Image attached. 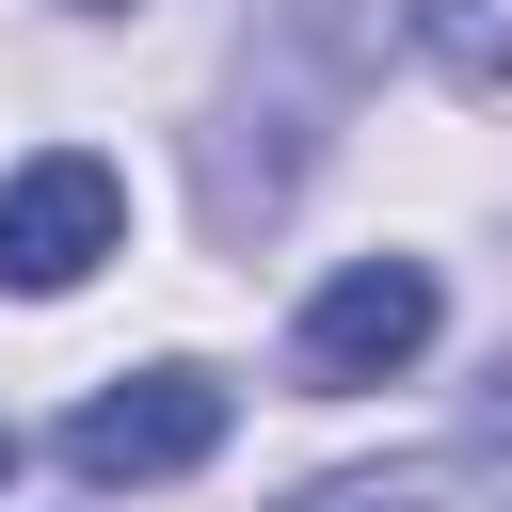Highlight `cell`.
I'll use <instances>...</instances> for the list:
<instances>
[{
  "mask_svg": "<svg viewBox=\"0 0 512 512\" xmlns=\"http://www.w3.org/2000/svg\"><path fill=\"white\" fill-rule=\"evenodd\" d=\"M224 416H240V384L192 368V352H160V368H128V384H96V400L64 416V464H80V480H192V464L224 448Z\"/></svg>",
  "mask_w": 512,
  "mask_h": 512,
  "instance_id": "1",
  "label": "cell"
},
{
  "mask_svg": "<svg viewBox=\"0 0 512 512\" xmlns=\"http://www.w3.org/2000/svg\"><path fill=\"white\" fill-rule=\"evenodd\" d=\"M112 240H128V176H112L96 144H48V160H16V176H0V288H16V304L80 288Z\"/></svg>",
  "mask_w": 512,
  "mask_h": 512,
  "instance_id": "2",
  "label": "cell"
},
{
  "mask_svg": "<svg viewBox=\"0 0 512 512\" xmlns=\"http://www.w3.org/2000/svg\"><path fill=\"white\" fill-rule=\"evenodd\" d=\"M432 320H448V288H432V256H352L320 304H304V384L320 400H352V384H384V368H416L432 352Z\"/></svg>",
  "mask_w": 512,
  "mask_h": 512,
  "instance_id": "3",
  "label": "cell"
},
{
  "mask_svg": "<svg viewBox=\"0 0 512 512\" xmlns=\"http://www.w3.org/2000/svg\"><path fill=\"white\" fill-rule=\"evenodd\" d=\"M288 512H480V464L416 448V464H352V480H304Z\"/></svg>",
  "mask_w": 512,
  "mask_h": 512,
  "instance_id": "4",
  "label": "cell"
},
{
  "mask_svg": "<svg viewBox=\"0 0 512 512\" xmlns=\"http://www.w3.org/2000/svg\"><path fill=\"white\" fill-rule=\"evenodd\" d=\"M416 48H432L464 96H512V0H416Z\"/></svg>",
  "mask_w": 512,
  "mask_h": 512,
  "instance_id": "5",
  "label": "cell"
},
{
  "mask_svg": "<svg viewBox=\"0 0 512 512\" xmlns=\"http://www.w3.org/2000/svg\"><path fill=\"white\" fill-rule=\"evenodd\" d=\"M480 432H496V448H512V352H496V384H480Z\"/></svg>",
  "mask_w": 512,
  "mask_h": 512,
  "instance_id": "6",
  "label": "cell"
},
{
  "mask_svg": "<svg viewBox=\"0 0 512 512\" xmlns=\"http://www.w3.org/2000/svg\"><path fill=\"white\" fill-rule=\"evenodd\" d=\"M64 16H128V0H64Z\"/></svg>",
  "mask_w": 512,
  "mask_h": 512,
  "instance_id": "7",
  "label": "cell"
},
{
  "mask_svg": "<svg viewBox=\"0 0 512 512\" xmlns=\"http://www.w3.org/2000/svg\"><path fill=\"white\" fill-rule=\"evenodd\" d=\"M0 480H16V432H0Z\"/></svg>",
  "mask_w": 512,
  "mask_h": 512,
  "instance_id": "8",
  "label": "cell"
}]
</instances>
